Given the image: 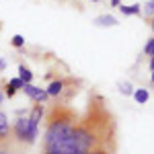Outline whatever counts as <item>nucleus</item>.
<instances>
[{
	"mask_svg": "<svg viewBox=\"0 0 154 154\" xmlns=\"http://www.w3.org/2000/svg\"><path fill=\"white\" fill-rule=\"evenodd\" d=\"M95 25H99V27H115L117 25V19L115 17H109V14H103V17H97L95 19Z\"/></svg>",
	"mask_w": 154,
	"mask_h": 154,
	"instance_id": "obj_3",
	"label": "nucleus"
},
{
	"mask_svg": "<svg viewBox=\"0 0 154 154\" xmlns=\"http://www.w3.org/2000/svg\"><path fill=\"white\" fill-rule=\"evenodd\" d=\"M19 78H21L25 84H29V82H31V78H33V74H31V70H29V68L19 66Z\"/></svg>",
	"mask_w": 154,
	"mask_h": 154,
	"instance_id": "obj_4",
	"label": "nucleus"
},
{
	"mask_svg": "<svg viewBox=\"0 0 154 154\" xmlns=\"http://www.w3.org/2000/svg\"><path fill=\"white\" fill-rule=\"evenodd\" d=\"M152 82H154V72H152Z\"/></svg>",
	"mask_w": 154,
	"mask_h": 154,
	"instance_id": "obj_20",
	"label": "nucleus"
},
{
	"mask_svg": "<svg viewBox=\"0 0 154 154\" xmlns=\"http://www.w3.org/2000/svg\"><path fill=\"white\" fill-rule=\"evenodd\" d=\"M8 84H11L14 91H17V88H23V86H25V82L21 80V78H11V82H8Z\"/></svg>",
	"mask_w": 154,
	"mask_h": 154,
	"instance_id": "obj_10",
	"label": "nucleus"
},
{
	"mask_svg": "<svg viewBox=\"0 0 154 154\" xmlns=\"http://www.w3.org/2000/svg\"><path fill=\"white\" fill-rule=\"evenodd\" d=\"M62 88H64V84H62V82H51V84H49V88H48V95L49 97H58L60 93H62Z\"/></svg>",
	"mask_w": 154,
	"mask_h": 154,
	"instance_id": "obj_7",
	"label": "nucleus"
},
{
	"mask_svg": "<svg viewBox=\"0 0 154 154\" xmlns=\"http://www.w3.org/2000/svg\"><path fill=\"white\" fill-rule=\"evenodd\" d=\"M91 154H107V152H103V150H97V152H91Z\"/></svg>",
	"mask_w": 154,
	"mask_h": 154,
	"instance_id": "obj_18",
	"label": "nucleus"
},
{
	"mask_svg": "<svg viewBox=\"0 0 154 154\" xmlns=\"http://www.w3.org/2000/svg\"><path fill=\"white\" fill-rule=\"evenodd\" d=\"M144 51H146L148 56H154V39H150V41L146 43V48H144Z\"/></svg>",
	"mask_w": 154,
	"mask_h": 154,
	"instance_id": "obj_12",
	"label": "nucleus"
},
{
	"mask_svg": "<svg viewBox=\"0 0 154 154\" xmlns=\"http://www.w3.org/2000/svg\"><path fill=\"white\" fill-rule=\"evenodd\" d=\"M0 154H8V152H4V150H0Z\"/></svg>",
	"mask_w": 154,
	"mask_h": 154,
	"instance_id": "obj_19",
	"label": "nucleus"
},
{
	"mask_svg": "<svg viewBox=\"0 0 154 154\" xmlns=\"http://www.w3.org/2000/svg\"><path fill=\"white\" fill-rule=\"evenodd\" d=\"M14 93H17V91L12 88L11 84H6V97H14Z\"/></svg>",
	"mask_w": 154,
	"mask_h": 154,
	"instance_id": "obj_14",
	"label": "nucleus"
},
{
	"mask_svg": "<svg viewBox=\"0 0 154 154\" xmlns=\"http://www.w3.org/2000/svg\"><path fill=\"white\" fill-rule=\"evenodd\" d=\"M23 91L27 93V95L31 97L33 101H37V103H43L45 99H48V91H43V88H37V86H33V84L29 82V84H25L23 86Z\"/></svg>",
	"mask_w": 154,
	"mask_h": 154,
	"instance_id": "obj_2",
	"label": "nucleus"
},
{
	"mask_svg": "<svg viewBox=\"0 0 154 154\" xmlns=\"http://www.w3.org/2000/svg\"><path fill=\"white\" fill-rule=\"evenodd\" d=\"M119 11L123 14H140L142 12V6L140 4H131V6H119Z\"/></svg>",
	"mask_w": 154,
	"mask_h": 154,
	"instance_id": "obj_5",
	"label": "nucleus"
},
{
	"mask_svg": "<svg viewBox=\"0 0 154 154\" xmlns=\"http://www.w3.org/2000/svg\"><path fill=\"white\" fill-rule=\"evenodd\" d=\"M111 6H119V0H111Z\"/></svg>",
	"mask_w": 154,
	"mask_h": 154,
	"instance_id": "obj_16",
	"label": "nucleus"
},
{
	"mask_svg": "<svg viewBox=\"0 0 154 154\" xmlns=\"http://www.w3.org/2000/svg\"><path fill=\"white\" fill-rule=\"evenodd\" d=\"M37 131H39V128L33 125V123L29 121V117H19L17 123H14V136H17L21 142H29V144L35 142Z\"/></svg>",
	"mask_w": 154,
	"mask_h": 154,
	"instance_id": "obj_1",
	"label": "nucleus"
},
{
	"mask_svg": "<svg viewBox=\"0 0 154 154\" xmlns=\"http://www.w3.org/2000/svg\"><path fill=\"white\" fill-rule=\"evenodd\" d=\"M152 29H154V21H152Z\"/></svg>",
	"mask_w": 154,
	"mask_h": 154,
	"instance_id": "obj_22",
	"label": "nucleus"
},
{
	"mask_svg": "<svg viewBox=\"0 0 154 154\" xmlns=\"http://www.w3.org/2000/svg\"><path fill=\"white\" fill-rule=\"evenodd\" d=\"M119 91H121L123 95H131V93H134V88H131V84H130V82H125V84H119Z\"/></svg>",
	"mask_w": 154,
	"mask_h": 154,
	"instance_id": "obj_11",
	"label": "nucleus"
},
{
	"mask_svg": "<svg viewBox=\"0 0 154 154\" xmlns=\"http://www.w3.org/2000/svg\"><path fill=\"white\" fill-rule=\"evenodd\" d=\"M4 70H6V60L0 58V72H4Z\"/></svg>",
	"mask_w": 154,
	"mask_h": 154,
	"instance_id": "obj_15",
	"label": "nucleus"
},
{
	"mask_svg": "<svg viewBox=\"0 0 154 154\" xmlns=\"http://www.w3.org/2000/svg\"><path fill=\"white\" fill-rule=\"evenodd\" d=\"M150 68H152V72H154V56H152V60H150Z\"/></svg>",
	"mask_w": 154,
	"mask_h": 154,
	"instance_id": "obj_17",
	"label": "nucleus"
},
{
	"mask_svg": "<svg viewBox=\"0 0 154 154\" xmlns=\"http://www.w3.org/2000/svg\"><path fill=\"white\" fill-rule=\"evenodd\" d=\"M146 14H154V0H150L148 4H146V8H144Z\"/></svg>",
	"mask_w": 154,
	"mask_h": 154,
	"instance_id": "obj_13",
	"label": "nucleus"
},
{
	"mask_svg": "<svg viewBox=\"0 0 154 154\" xmlns=\"http://www.w3.org/2000/svg\"><path fill=\"white\" fill-rule=\"evenodd\" d=\"M8 136V117L4 113H0V138Z\"/></svg>",
	"mask_w": 154,
	"mask_h": 154,
	"instance_id": "obj_6",
	"label": "nucleus"
},
{
	"mask_svg": "<svg viewBox=\"0 0 154 154\" xmlns=\"http://www.w3.org/2000/svg\"><path fill=\"white\" fill-rule=\"evenodd\" d=\"M134 97H136V101L142 105V103H146V101H148V91H146V88H138V91L134 93Z\"/></svg>",
	"mask_w": 154,
	"mask_h": 154,
	"instance_id": "obj_8",
	"label": "nucleus"
},
{
	"mask_svg": "<svg viewBox=\"0 0 154 154\" xmlns=\"http://www.w3.org/2000/svg\"><path fill=\"white\" fill-rule=\"evenodd\" d=\"M12 45H14V48H23L25 45V37L23 35H14L12 37Z\"/></svg>",
	"mask_w": 154,
	"mask_h": 154,
	"instance_id": "obj_9",
	"label": "nucleus"
},
{
	"mask_svg": "<svg viewBox=\"0 0 154 154\" xmlns=\"http://www.w3.org/2000/svg\"><path fill=\"white\" fill-rule=\"evenodd\" d=\"M0 101H2V93H0Z\"/></svg>",
	"mask_w": 154,
	"mask_h": 154,
	"instance_id": "obj_21",
	"label": "nucleus"
}]
</instances>
